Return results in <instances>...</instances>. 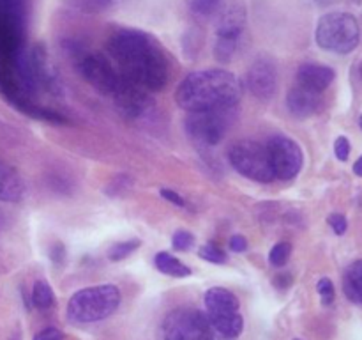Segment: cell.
<instances>
[{
  "mask_svg": "<svg viewBox=\"0 0 362 340\" xmlns=\"http://www.w3.org/2000/svg\"><path fill=\"white\" fill-rule=\"evenodd\" d=\"M78 69H80L81 76L95 91H99L105 96H110V98L117 91L120 80H122V74L117 73L112 62L105 55H101V53H85V55H81L80 62H78Z\"/></svg>",
  "mask_w": 362,
  "mask_h": 340,
  "instance_id": "7c38bea8",
  "label": "cell"
},
{
  "mask_svg": "<svg viewBox=\"0 0 362 340\" xmlns=\"http://www.w3.org/2000/svg\"><path fill=\"white\" fill-rule=\"evenodd\" d=\"M34 340H64V333L60 329L53 328V326H48V328L35 333Z\"/></svg>",
  "mask_w": 362,
  "mask_h": 340,
  "instance_id": "f546056e",
  "label": "cell"
},
{
  "mask_svg": "<svg viewBox=\"0 0 362 340\" xmlns=\"http://www.w3.org/2000/svg\"><path fill=\"white\" fill-rule=\"evenodd\" d=\"M230 250L233 251V254H243V251L247 250V239L244 236H240V234H237V236H232V239H230Z\"/></svg>",
  "mask_w": 362,
  "mask_h": 340,
  "instance_id": "4dcf8cb0",
  "label": "cell"
},
{
  "mask_svg": "<svg viewBox=\"0 0 362 340\" xmlns=\"http://www.w3.org/2000/svg\"><path fill=\"white\" fill-rule=\"evenodd\" d=\"M23 181L13 169L0 162V200L18 202L23 195Z\"/></svg>",
  "mask_w": 362,
  "mask_h": 340,
  "instance_id": "e0dca14e",
  "label": "cell"
},
{
  "mask_svg": "<svg viewBox=\"0 0 362 340\" xmlns=\"http://www.w3.org/2000/svg\"><path fill=\"white\" fill-rule=\"evenodd\" d=\"M317 42L327 52L345 53L354 52L361 41L359 21L350 13H329L318 20Z\"/></svg>",
  "mask_w": 362,
  "mask_h": 340,
  "instance_id": "5b68a950",
  "label": "cell"
},
{
  "mask_svg": "<svg viewBox=\"0 0 362 340\" xmlns=\"http://www.w3.org/2000/svg\"><path fill=\"white\" fill-rule=\"evenodd\" d=\"M317 290L322 298V303L324 305H331L336 298V290H334V283H332L331 278H320L317 283Z\"/></svg>",
  "mask_w": 362,
  "mask_h": 340,
  "instance_id": "4316f807",
  "label": "cell"
},
{
  "mask_svg": "<svg viewBox=\"0 0 362 340\" xmlns=\"http://www.w3.org/2000/svg\"><path fill=\"white\" fill-rule=\"evenodd\" d=\"M354 174H356V176L362 177V156H361L359 159H357L356 163H354Z\"/></svg>",
  "mask_w": 362,
  "mask_h": 340,
  "instance_id": "d6a6232c",
  "label": "cell"
},
{
  "mask_svg": "<svg viewBox=\"0 0 362 340\" xmlns=\"http://www.w3.org/2000/svg\"><path fill=\"white\" fill-rule=\"evenodd\" d=\"M327 222L338 236H343V234L346 232V229H349V222H346L345 216L339 215V212H332V215L327 218Z\"/></svg>",
  "mask_w": 362,
  "mask_h": 340,
  "instance_id": "83f0119b",
  "label": "cell"
},
{
  "mask_svg": "<svg viewBox=\"0 0 362 340\" xmlns=\"http://www.w3.org/2000/svg\"><path fill=\"white\" fill-rule=\"evenodd\" d=\"M278 85L276 64L267 57L257 59L247 71V87L258 99H271Z\"/></svg>",
  "mask_w": 362,
  "mask_h": 340,
  "instance_id": "5bb4252c",
  "label": "cell"
},
{
  "mask_svg": "<svg viewBox=\"0 0 362 340\" xmlns=\"http://www.w3.org/2000/svg\"><path fill=\"white\" fill-rule=\"evenodd\" d=\"M207 321L225 339H237L244 329L239 298L225 287H212L205 293Z\"/></svg>",
  "mask_w": 362,
  "mask_h": 340,
  "instance_id": "8992f818",
  "label": "cell"
},
{
  "mask_svg": "<svg viewBox=\"0 0 362 340\" xmlns=\"http://www.w3.org/2000/svg\"><path fill=\"white\" fill-rule=\"evenodd\" d=\"M141 246V239H127V241H119V243L113 244L108 250V259L113 262H119L122 259L129 257L134 250Z\"/></svg>",
  "mask_w": 362,
  "mask_h": 340,
  "instance_id": "44dd1931",
  "label": "cell"
},
{
  "mask_svg": "<svg viewBox=\"0 0 362 340\" xmlns=\"http://www.w3.org/2000/svg\"><path fill=\"white\" fill-rule=\"evenodd\" d=\"M336 73L324 64H303L297 71V84L313 92H324L334 81Z\"/></svg>",
  "mask_w": 362,
  "mask_h": 340,
  "instance_id": "2e32d148",
  "label": "cell"
},
{
  "mask_svg": "<svg viewBox=\"0 0 362 340\" xmlns=\"http://www.w3.org/2000/svg\"><path fill=\"white\" fill-rule=\"evenodd\" d=\"M108 53L119 71L141 89L161 91L168 81V59L158 39L140 28H119L108 39Z\"/></svg>",
  "mask_w": 362,
  "mask_h": 340,
  "instance_id": "6da1fadb",
  "label": "cell"
},
{
  "mask_svg": "<svg viewBox=\"0 0 362 340\" xmlns=\"http://www.w3.org/2000/svg\"><path fill=\"white\" fill-rule=\"evenodd\" d=\"M230 163L240 176L257 183H271L274 181L271 159L267 147L253 140H240L230 147Z\"/></svg>",
  "mask_w": 362,
  "mask_h": 340,
  "instance_id": "52a82bcc",
  "label": "cell"
},
{
  "mask_svg": "<svg viewBox=\"0 0 362 340\" xmlns=\"http://www.w3.org/2000/svg\"><path fill=\"white\" fill-rule=\"evenodd\" d=\"M172 244L177 251H187L194 244V236L187 230H177L172 237Z\"/></svg>",
  "mask_w": 362,
  "mask_h": 340,
  "instance_id": "484cf974",
  "label": "cell"
},
{
  "mask_svg": "<svg viewBox=\"0 0 362 340\" xmlns=\"http://www.w3.org/2000/svg\"><path fill=\"white\" fill-rule=\"evenodd\" d=\"M120 305V290L113 283L81 289L67 303L66 315L73 324H87L110 317Z\"/></svg>",
  "mask_w": 362,
  "mask_h": 340,
  "instance_id": "277c9868",
  "label": "cell"
},
{
  "mask_svg": "<svg viewBox=\"0 0 362 340\" xmlns=\"http://www.w3.org/2000/svg\"><path fill=\"white\" fill-rule=\"evenodd\" d=\"M290 255H292V244L288 241H281V243L272 246L271 254H269V262L274 268H283L288 262Z\"/></svg>",
  "mask_w": 362,
  "mask_h": 340,
  "instance_id": "cb8c5ba5",
  "label": "cell"
},
{
  "mask_svg": "<svg viewBox=\"0 0 362 340\" xmlns=\"http://www.w3.org/2000/svg\"><path fill=\"white\" fill-rule=\"evenodd\" d=\"M32 303L39 310H48L55 303V294H53L52 287L45 280H37L32 287Z\"/></svg>",
  "mask_w": 362,
  "mask_h": 340,
  "instance_id": "ffe728a7",
  "label": "cell"
},
{
  "mask_svg": "<svg viewBox=\"0 0 362 340\" xmlns=\"http://www.w3.org/2000/svg\"><path fill=\"white\" fill-rule=\"evenodd\" d=\"M334 154L339 162H346L350 156V142L346 137H338L334 142Z\"/></svg>",
  "mask_w": 362,
  "mask_h": 340,
  "instance_id": "f1b7e54d",
  "label": "cell"
},
{
  "mask_svg": "<svg viewBox=\"0 0 362 340\" xmlns=\"http://www.w3.org/2000/svg\"><path fill=\"white\" fill-rule=\"evenodd\" d=\"M246 27V7L239 0H233L232 4L225 7L219 14L218 27H216V45L214 55L221 62L232 60L237 46H239L240 35Z\"/></svg>",
  "mask_w": 362,
  "mask_h": 340,
  "instance_id": "9c48e42d",
  "label": "cell"
},
{
  "mask_svg": "<svg viewBox=\"0 0 362 340\" xmlns=\"http://www.w3.org/2000/svg\"><path fill=\"white\" fill-rule=\"evenodd\" d=\"M243 96L235 74L225 69H202L187 74L175 91V101L186 112L233 108Z\"/></svg>",
  "mask_w": 362,
  "mask_h": 340,
  "instance_id": "7a4b0ae2",
  "label": "cell"
},
{
  "mask_svg": "<svg viewBox=\"0 0 362 340\" xmlns=\"http://www.w3.org/2000/svg\"><path fill=\"white\" fill-rule=\"evenodd\" d=\"M286 105H288L290 113L293 117H299V119H306V117L313 115L320 110L322 106V98L320 92H313L310 89L303 87V85L297 84L296 87H292L286 96Z\"/></svg>",
  "mask_w": 362,
  "mask_h": 340,
  "instance_id": "9a60e30c",
  "label": "cell"
},
{
  "mask_svg": "<svg viewBox=\"0 0 362 340\" xmlns=\"http://www.w3.org/2000/svg\"><path fill=\"white\" fill-rule=\"evenodd\" d=\"M159 193H161V197L165 198V200L172 202V204H175V205H186V202H184V198L180 197L179 193H175V191L166 190V188H163V190L159 191Z\"/></svg>",
  "mask_w": 362,
  "mask_h": 340,
  "instance_id": "1f68e13d",
  "label": "cell"
},
{
  "mask_svg": "<svg viewBox=\"0 0 362 340\" xmlns=\"http://www.w3.org/2000/svg\"><path fill=\"white\" fill-rule=\"evenodd\" d=\"M293 340H300V339H293Z\"/></svg>",
  "mask_w": 362,
  "mask_h": 340,
  "instance_id": "e575fe53",
  "label": "cell"
},
{
  "mask_svg": "<svg viewBox=\"0 0 362 340\" xmlns=\"http://www.w3.org/2000/svg\"><path fill=\"white\" fill-rule=\"evenodd\" d=\"M112 98L113 101H115V105L119 106L120 112L127 117H140L141 113H145L148 108H151V101H148L147 91L141 89L140 85L134 84V81H131L129 78H126L124 74L119 87H117V91L113 92Z\"/></svg>",
  "mask_w": 362,
  "mask_h": 340,
  "instance_id": "4fadbf2b",
  "label": "cell"
},
{
  "mask_svg": "<svg viewBox=\"0 0 362 340\" xmlns=\"http://www.w3.org/2000/svg\"><path fill=\"white\" fill-rule=\"evenodd\" d=\"M359 126H361V130H362V115H361V119H359Z\"/></svg>",
  "mask_w": 362,
  "mask_h": 340,
  "instance_id": "836d02e7",
  "label": "cell"
},
{
  "mask_svg": "<svg viewBox=\"0 0 362 340\" xmlns=\"http://www.w3.org/2000/svg\"><path fill=\"white\" fill-rule=\"evenodd\" d=\"M191 13L197 16L209 18L218 13L223 6V0H187Z\"/></svg>",
  "mask_w": 362,
  "mask_h": 340,
  "instance_id": "7402d4cb",
  "label": "cell"
},
{
  "mask_svg": "<svg viewBox=\"0 0 362 340\" xmlns=\"http://www.w3.org/2000/svg\"><path fill=\"white\" fill-rule=\"evenodd\" d=\"M235 108V106H233ZM233 108L198 110L186 117V133L202 145H218L233 123Z\"/></svg>",
  "mask_w": 362,
  "mask_h": 340,
  "instance_id": "ba28073f",
  "label": "cell"
},
{
  "mask_svg": "<svg viewBox=\"0 0 362 340\" xmlns=\"http://www.w3.org/2000/svg\"><path fill=\"white\" fill-rule=\"evenodd\" d=\"M25 16L27 0H0V78L25 53Z\"/></svg>",
  "mask_w": 362,
  "mask_h": 340,
  "instance_id": "3957f363",
  "label": "cell"
},
{
  "mask_svg": "<svg viewBox=\"0 0 362 340\" xmlns=\"http://www.w3.org/2000/svg\"><path fill=\"white\" fill-rule=\"evenodd\" d=\"M73 7L78 11H85V13H103V11L110 9L115 6L117 0H67Z\"/></svg>",
  "mask_w": 362,
  "mask_h": 340,
  "instance_id": "603a6c76",
  "label": "cell"
},
{
  "mask_svg": "<svg viewBox=\"0 0 362 340\" xmlns=\"http://www.w3.org/2000/svg\"><path fill=\"white\" fill-rule=\"evenodd\" d=\"M269 159H271L272 172L276 179L290 181L300 172L304 163L303 149L299 147L293 138L285 137V135H276L269 138L267 142Z\"/></svg>",
  "mask_w": 362,
  "mask_h": 340,
  "instance_id": "8fae6325",
  "label": "cell"
},
{
  "mask_svg": "<svg viewBox=\"0 0 362 340\" xmlns=\"http://www.w3.org/2000/svg\"><path fill=\"white\" fill-rule=\"evenodd\" d=\"M154 264L159 271L168 276H173V278H186V276L193 273L189 266L180 262L175 255L168 254V251H159L154 259Z\"/></svg>",
  "mask_w": 362,
  "mask_h": 340,
  "instance_id": "d6986e66",
  "label": "cell"
},
{
  "mask_svg": "<svg viewBox=\"0 0 362 340\" xmlns=\"http://www.w3.org/2000/svg\"><path fill=\"white\" fill-rule=\"evenodd\" d=\"M163 340H214L211 324L200 310L180 307L163 322Z\"/></svg>",
  "mask_w": 362,
  "mask_h": 340,
  "instance_id": "30bf717a",
  "label": "cell"
},
{
  "mask_svg": "<svg viewBox=\"0 0 362 340\" xmlns=\"http://www.w3.org/2000/svg\"><path fill=\"white\" fill-rule=\"evenodd\" d=\"M198 255H200V259L212 262V264H225V262H228V255L225 254V250H221V248L216 246V244L212 243L204 244V246L198 250Z\"/></svg>",
  "mask_w": 362,
  "mask_h": 340,
  "instance_id": "d4e9b609",
  "label": "cell"
},
{
  "mask_svg": "<svg viewBox=\"0 0 362 340\" xmlns=\"http://www.w3.org/2000/svg\"><path fill=\"white\" fill-rule=\"evenodd\" d=\"M343 293L352 303L362 305V259L346 268L343 275Z\"/></svg>",
  "mask_w": 362,
  "mask_h": 340,
  "instance_id": "ac0fdd59",
  "label": "cell"
}]
</instances>
